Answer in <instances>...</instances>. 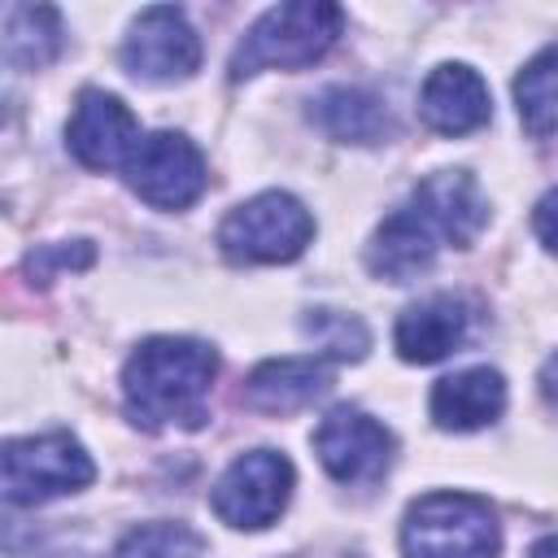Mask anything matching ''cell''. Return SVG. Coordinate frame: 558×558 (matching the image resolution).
Segmentation results:
<instances>
[{"mask_svg": "<svg viewBox=\"0 0 558 558\" xmlns=\"http://www.w3.org/2000/svg\"><path fill=\"white\" fill-rule=\"evenodd\" d=\"M218 353L192 336H148L122 366V401L135 427H201Z\"/></svg>", "mask_w": 558, "mask_h": 558, "instance_id": "1", "label": "cell"}, {"mask_svg": "<svg viewBox=\"0 0 558 558\" xmlns=\"http://www.w3.org/2000/svg\"><path fill=\"white\" fill-rule=\"evenodd\" d=\"M344 9L327 0H288L266 9L231 52V78H253L262 70H305L340 35Z\"/></svg>", "mask_w": 558, "mask_h": 558, "instance_id": "2", "label": "cell"}, {"mask_svg": "<svg viewBox=\"0 0 558 558\" xmlns=\"http://www.w3.org/2000/svg\"><path fill=\"white\" fill-rule=\"evenodd\" d=\"M501 523L497 510L475 493H423L401 519L405 558H497Z\"/></svg>", "mask_w": 558, "mask_h": 558, "instance_id": "3", "label": "cell"}, {"mask_svg": "<svg viewBox=\"0 0 558 558\" xmlns=\"http://www.w3.org/2000/svg\"><path fill=\"white\" fill-rule=\"evenodd\" d=\"M314 240V214L292 192H257L235 205L218 227V248L240 266H275L296 262Z\"/></svg>", "mask_w": 558, "mask_h": 558, "instance_id": "4", "label": "cell"}, {"mask_svg": "<svg viewBox=\"0 0 558 558\" xmlns=\"http://www.w3.org/2000/svg\"><path fill=\"white\" fill-rule=\"evenodd\" d=\"M0 475L9 506H44L52 497L87 488L96 480V466L70 432H44V436L4 440Z\"/></svg>", "mask_w": 558, "mask_h": 558, "instance_id": "5", "label": "cell"}, {"mask_svg": "<svg viewBox=\"0 0 558 558\" xmlns=\"http://www.w3.org/2000/svg\"><path fill=\"white\" fill-rule=\"evenodd\" d=\"M292 484H296V471L279 449H248L218 475L209 506L227 527L262 532L288 510Z\"/></svg>", "mask_w": 558, "mask_h": 558, "instance_id": "6", "label": "cell"}, {"mask_svg": "<svg viewBox=\"0 0 558 558\" xmlns=\"http://www.w3.org/2000/svg\"><path fill=\"white\" fill-rule=\"evenodd\" d=\"M126 187L153 209H187L201 201L209 170L201 148L183 131H148L122 166Z\"/></svg>", "mask_w": 558, "mask_h": 558, "instance_id": "7", "label": "cell"}, {"mask_svg": "<svg viewBox=\"0 0 558 558\" xmlns=\"http://www.w3.org/2000/svg\"><path fill=\"white\" fill-rule=\"evenodd\" d=\"M118 57H122L126 74H135L144 83H183L201 65V39L183 9L153 4V9L135 13Z\"/></svg>", "mask_w": 558, "mask_h": 558, "instance_id": "8", "label": "cell"}, {"mask_svg": "<svg viewBox=\"0 0 558 558\" xmlns=\"http://www.w3.org/2000/svg\"><path fill=\"white\" fill-rule=\"evenodd\" d=\"M314 453L340 484H371L397 458V436L357 405H336L314 427Z\"/></svg>", "mask_w": 558, "mask_h": 558, "instance_id": "9", "label": "cell"}, {"mask_svg": "<svg viewBox=\"0 0 558 558\" xmlns=\"http://www.w3.org/2000/svg\"><path fill=\"white\" fill-rule=\"evenodd\" d=\"M140 122L135 113L122 105V96L105 92V87H83L74 100V113L65 122V144L74 153L78 166L87 170H113L126 166V157L140 144Z\"/></svg>", "mask_w": 558, "mask_h": 558, "instance_id": "10", "label": "cell"}, {"mask_svg": "<svg viewBox=\"0 0 558 558\" xmlns=\"http://www.w3.org/2000/svg\"><path fill=\"white\" fill-rule=\"evenodd\" d=\"M440 248H445V240L432 227V218L414 201H405L397 214H388L375 227V235L366 244V266H371L375 279L410 283V279H418L436 262Z\"/></svg>", "mask_w": 558, "mask_h": 558, "instance_id": "11", "label": "cell"}, {"mask_svg": "<svg viewBox=\"0 0 558 558\" xmlns=\"http://www.w3.org/2000/svg\"><path fill=\"white\" fill-rule=\"evenodd\" d=\"M493 113L488 83L466 65V61H440L423 87H418V118L436 135H466L480 131Z\"/></svg>", "mask_w": 558, "mask_h": 558, "instance_id": "12", "label": "cell"}, {"mask_svg": "<svg viewBox=\"0 0 558 558\" xmlns=\"http://www.w3.org/2000/svg\"><path fill=\"white\" fill-rule=\"evenodd\" d=\"M410 201L432 218L445 244L466 248L488 227V196L480 192L471 170H436L414 187Z\"/></svg>", "mask_w": 558, "mask_h": 558, "instance_id": "13", "label": "cell"}, {"mask_svg": "<svg viewBox=\"0 0 558 558\" xmlns=\"http://www.w3.org/2000/svg\"><path fill=\"white\" fill-rule=\"evenodd\" d=\"M432 423L440 432H480L501 418L506 410V379L493 366H466L445 379H436L427 397Z\"/></svg>", "mask_w": 558, "mask_h": 558, "instance_id": "14", "label": "cell"}, {"mask_svg": "<svg viewBox=\"0 0 558 558\" xmlns=\"http://www.w3.org/2000/svg\"><path fill=\"white\" fill-rule=\"evenodd\" d=\"M466 323H471L466 305L449 292H436V296H423V301L401 310V318L392 327V344H397L401 362L432 366V362L449 357L462 344Z\"/></svg>", "mask_w": 558, "mask_h": 558, "instance_id": "15", "label": "cell"}, {"mask_svg": "<svg viewBox=\"0 0 558 558\" xmlns=\"http://www.w3.org/2000/svg\"><path fill=\"white\" fill-rule=\"evenodd\" d=\"M327 388H331V371L323 357H270L248 371L244 401L262 414H292L305 410Z\"/></svg>", "mask_w": 558, "mask_h": 558, "instance_id": "16", "label": "cell"}, {"mask_svg": "<svg viewBox=\"0 0 558 558\" xmlns=\"http://www.w3.org/2000/svg\"><path fill=\"white\" fill-rule=\"evenodd\" d=\"M310 122L340 144H379L392 135V118L379 96L362 87H327L310 100Z\"/></svg>", "mask_w": 558, "mask_h": 558, "instance_id": "17", "label": "cell"}, {"mask_svg": "<svg viewBox=\"0 0 558 558\" xmlns=\"http://www.w3.org/2000/svg\"><path fill=\"white\" fill-rule=\"evenodd\" d=\"M514 105L527 135L545 140L558 131V44L541 48L514 78Z\"/></svg>", "mask_w": 558, "mask_h": 558, "instance_id": "18", "label": "cell"}, {"mask_svg": "<svg viewBox=\"0 0 558 558\" xmlns=\"http://www.w3.org/2000/svg\"><path fill=\"white\" fill-rule=\"evenodd\" d=\"M61 52V17L48 4H13L4 13V57L22 70H39Z\"/></svg>", "mask_w": 558, "mask_h": 558, "instance_id": "19", "label": "cell"}, {"mask_svg": "<svg viewBox=\"0 0 558 558\" xmlns=\"http://www.w3.org/2000/svg\"><path fill=\"white\" fill-rule=\"evenodd\" d=\"M113 558H209V545L187 523H144L118 541Z\"/></svg>", "mask_w": 558, "mask_h": 558, "instance_id": "20", "label": "cell"}, {"mask_svg": "<svg viewBox=\"0 0 558 558\" xmlns=\"http://www.w3.org/2000/svg\"><path fill=\"white\" fill-rule=\"evenodd\" d=\"M305 336L314 340V349L323 357L336 362H362L371 349V331L357 314H340V310H310L305 314Z\"/></svg>", "mask_w": 558, "mask_h": 558, "instance_id": "21", "label": "cell"}, {"mask_svg": "<svg viewBox=\"0 0 558 558\" xmlns=\"http://www.w3.org/2000/svg\"><path fill=\"white\" fill-rule=\"evenodd\" d=\"M96 262V248L92 240H61V244H39L31 257H26V275L35 283H52L61 270H83Z\"/></svg>", "mask_w": 558, "mask_h": 558, "instance_id": "22", "label": "cell"}, {"mask_svg": "<svg viewBox=\"0 0 558 558\" xmlns=\"http://www.w3.org/2000/svg\"><path fill=\"white\" fill-rule=\"evenodd\" d=\"M532 231H536V240H541L549 253H558V187H549V192L536 201V209H532Z\"/></svg>", "mask_w": 558, "mask_h": 558, "instance_id": "23", "label": "cell"}, {"mask_svg": "<svg viewBox=\"0 0 558 558\" xmlns=\"http://www.w3.org/2000/svg\"><path fill=\"white\" fill-rule=\"evenodd\" d=\"M541 392H545V401H549V405H558V353L541 366Z\"/></svg>", "mask_w": 558, "mask_h": 558, "instance_id": "24", "label": "cell"}, {"mask_svg": "<svg viewBox=\"0 0 558 558\" xmlns=\"http://www.w3.org/2000/svg\"><path fill=\"white\" fill-rule=\"evenodd\" d=\"M527 558H558V536H541V541L527 549Z\"/></svg>", "mask_w": 558, "mask_h": 558, "instance_id": "25", "label": "cell"}]
</instances>
